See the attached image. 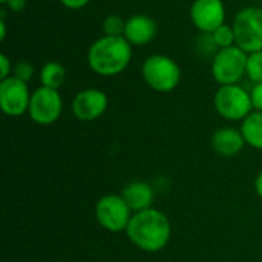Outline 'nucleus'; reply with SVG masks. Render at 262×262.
Instances as JSON below:
<instances>
[{
  "mask_svg": "<svg viewBox=\"0 0 262 262\" xmlns=\"http://www.w3.org/2000/svg\"><path fill=\"white\" fill-rule=\"evenodd\" d=\"M126 235L129 241L143 252L157 253L163 250L172 236V226L166 213L158 209H147L134 213Z\"/></svg>",
  "mask_w": 262,
  "mask_h": 262,
  "instance_id": "nucleus-1",
  "label": "nucleus"
},
{
  "mask_svg": "<svg viewBox=\"0 0 262 262\" xmlns=\"http://www.w3.org/2000/svg\"><path fill=\"white\" fill-rule=\"evenodd\" d=\"M132 45L124 37L103 35L95 40L88 51L89 68L103 77L121 74L130 63Z\"/></svg>",
  "mask_w": 262,
  "mask_h": 262,
  "instance_id": "nucleus-2",
  "label": "nucleus"
},
{
  "mask_svg": "<svg viewBox=\"0 0 262 262\" xmlns=\"http://www.w3.org/2000/svg\"><path fill=\"white\" fill-rule=\"evenodd\" d=\"M141 75L150 89L157 92H170L180 84L181 69L173 58L155 54L143 61Z\"/></svg>",
  "mask_w": 262,
  "mask_h": 262,
  "instance_id": "nucleus-3",
  "label": "nucleus"
},
{
  "mask_svg": "<svg viewBox=\"0 0 262 262\" xmlns=\"http://www.w3.org/2000/svg\"><path fill=\"white\" fill-rule=\"evenodd\" d=\"M216 112L229 121H243L255 109L250 94L238 84H224L215 94Z\"/></svg>",
  "mask_w": 262,
  "mask_h": 262,
  "instance_id": "nucleus-4",
  "label": "nucleus"
},
{
  "mask_svg": "<svg viewBox=\"0 0 262 262\" xmlns=\"http://www.w3.org/2000/svg\"><path fill=\"white\" fill-rule=\"evenodd\" d=\"M247 57L249 54L236 45L218 49L212 60V75L215 81L221 86L236 84L246 74Z\"/></svg>",
  "mask_w": 262,
  "mask_h": 262,
  "instance_id": "nucleus-5",
  "label": "nucleus"
},
{
  "mask_svg": "<svg viewBox=\"0 0 262 262\" xmlns=\"http://www.w3.org/2000/svg\"><path fill=\"white\" fill-rule=\"evenodd\" d=\"M236 46L247 54L262 51V9L247 6L241 9L233 20Z\"/></svg>",
  "mask_w": 262,
  "mask_h": 262,
  "instance_id": "nucleus-6",
  "label": "nucleus"
},
{
  "mask_svg": "<svg viewBox=\"0 0 262 262\" xmlns=\"http://www.w3.org/2000/svg\"><path fill=\"white\" fill-rule=\"evenodd\" d=\"M134 212L121 195L109 193L101 196L95 204V218L98 224L112 233L126 232Z\"/></svg>",
  "mask_w": 262,
  "mask_h": 262,
  "instance_id": "nucleus-7",
  "label": "nucleus"
},
{
  "mask_svg": "<svg viewBox=\"0 0 262 262\" xmlns=\"http://www.w3.org/2000/svg\"><path fill=\"white\" fill-rule=\"evenodd\" d=\"M61 111H63V101L57 89L40 86L32 92L28 114L34 123L41 126H49L60 118Z\"/></svg>",
  "mask_w": 262,
  "mask_h": 262,
  "instance_id": "nucleus-8",
  "label": "nucleus"
},
{
  "mask_svg": "<svg viewBox=\"0 0 262 262\" xmlns=\"http://www.w3.org/2000/svg\"><path fill=\"white\" fill-rule=\"evenodd\" d=\"M31 95L28 84L14 75L0 81V107L8 117H21L28 112Z\"/></svg>",
  "mask_w": 262,
  "mask_h": 262,
  "instance_id": "nucleus-9",
  "label": "nucleus"
},
{
  "mask_svg": "<svg viewBox=\"0 0 262 262\" xmlns=\"http://www.w3.org/2000/svg\"><path fill=\"white\" fill-rule=\"evenodd\" d=\"M190 18L203 34H212L224 25L226 8L223 0H195L190 8Z\"/></svg>",
  "mask_w": 262,
  "mask_h": 262,
  "instance_id": "nucleus-10",
  "label": "nucleus"
},
{
  "mask_svg": "<svg viewBox=\"0 0 262 262\" xmlns=\"http://www.w3.org/2000/svg\"><path fill=\"white\" fill-rule=\"evenodd\" d=\"M107 95L95 88L80 91L72 100V112L80 121H94L107 109Z\"/></svg>",
  "mask_w": 262,
  "mask_h": 262,
  "instance_id": "nucleus-11",
  "label": "nucleus"
},
{
  "mask_svg": "<svg viewBox=\"0 0 262 262\" xmlns=\"http://www.w3.org/2000/svg\"><path fill=\"white\" fill-rule=\"evenodd\" d=\"M157 31L158 28L152 17L144 14H137L126 20L124 38L132 46H143L155 38Z\"/></svg>",
  "mask_w": 262,
  "mask_h": 262,
  "instance_id": "nucleus-12",
  "label": "nucleus"
},
{
  "mask_svg": "<svg viewBox=\"0 0 262 262\" xmlns=\"http://www.w3.org/2000/svg\"><path fill=\"white\" fill-rule=\"evenodd\" d=\"M246 146L243 132L233 127L218 129L212 137V149L221 157H236Z\"/></svg>",
  "mask_w": 262,
  "mask_h": 262,
  "instance_id": "nucleus-13",
  "label": "nucleus"
},
{
  "mask_svg": "<svg viewBox=\"0 0 262 262\" xmlns=\"http://www.w3.org/2000/svg\"><path fill=\"white\" fill-rule=\"evenodd\" d=\"M121 196L134 213L150 209L155 201V192L152 186L146 181H132L126 184L121 192Z\"/></svg>",
  "mask_w": 262,
  "mask_h": 262,
  "instance_id": "nucleus-14",
  "label": "nucleus"
},
{
  "mask_svg": "<svg viewBox=\"0 0 262 262\" xmlns=\"http://www.w3.org/2000/svg\"><path fill=\"white\" fill-rule=\"evenodd\" d=\"M246 144L253 149L262 150V112L253 111L247 118L243 120L241 129Z\"/></svg>",
  "mask_w": 262,
  "mask_h": 262,
  "instance_id": "nucleus-15",
  "label": "nucleus"
},
{
  "mask_svg": "<svg viewBox=\"0 0 262 262\" xmlns=\"http://www.w3.org/2000/svg\"><path fill=\"white\" fill-rule=\"evenodd\" d=\"M66 78V71L64 68L57 63V61H48L43 64L41 71H40V81L41 86L51 88V89H60L64 83Z\"/></svg>",
  "mask_w": 262,
  "mask_h": 262,
  "instance_id": "nucleus-16",
  "label": "nucleus"
},
{
  "mask_svg": "<svg viewBox=\"0 0 262 262\" xmlns=\"http://www.w3.org/2000/svg\"><path fill=\"white\" fill-rule=\"evenodd\" d=\"M212 37H213V41L216 43V46L220 49L223 48H230L233 45H236V38H235V31H233V26L230 25H221L218 29H215L212 32Z\"/></svg>",
  "mask_w": 262,
  "mask_h": 262,
  "instance_id": "nucleus-17",
  "label": "nucleus"
},
{
  "mask_svg": "<svg viewBox=\"0 0 262 262\" xmlns=\"http://www.w3.org/2000/svg\"><path fill=\"white\" fill-rule=\"evenodd\" d=\"M124 29H126V20L117 14H111L104 18L103 21V31L104 35L111 37H124Z\"/></svg>",
  "mask_w": 262,
  "mask_h": 262,
  "instance_id": "nucleus-18",
  "label": "nucleus"
},
{
  "mask_svg": "<svg viewBox=\"0 0 262 262\" xmlns=\"http://www.w3.org/2000/svg\"><path fill=\"white\" fill-rule=\"evenodd\" d=\"M246 74L253 83H261L262 81V51L252 52L247 57V68Z\"/></svg>",
  "mask_w": 262,
  "mask_h": 262,
  "instance_id": "nucleus-19",
  "label": "nucleus"
},
{
  "mask_svg": "<svg viewBox=\"0 0 262 262\" xmlns=\"http://www.w3.org/2000/svg\"><path fill=\"white\" fill-rule=\"evenodd\" d=\"M12 71H14L12 75H14L15 78H18V80L25 81V83H28V81L32 78V75H34V66H32L29 61H18V63L14 66Z\"/></svg>",
  "mask_w": 262,
  "mask_h": 262,
  "instance_id": "nucleus-20",
  "label": "nucleus"
},
{
  "mask_svg": "<svg viewBox=\"0 0 262 262\" xmlns=\"http://www.w3.org/2000/svg\"><path fill=\"white\" fill-rule=\"evenodd\" d=\"M250 97H252L253 109L262 112V81L261 83H255V86L250 92Z\"/></svg>",
  "mask_w": 262,
  "mask_h": 262,
  "instance_id": "nucleus-21",
  "label": "nucleus"
},
{
  "mask_svg": "<svg viewBox=\"0 0 262 262\" xmlns=\"http://www.w3.org/2000/svg\"><path fill=\"white\" fill-rule=\"evenodd\" d=\"M11 74V63H9V58L5 55V54H0V80H5Z\"/></svg>",
  "mask_w": 262,
  "mask_h": 262,
  "instance_id": "nucleus-22",
  "label": "nucleus"
},
{
  "mask_svg": "<svg viewBox=\"0 0 262 262\" xmlns=\"http://www.w3.org/2000/svg\"><path fill=\"white\" fill-rule=\"evenodd\" d=\"M63 6L69 8V9H81L84 8L91 0H60Z\"/></svg>",
  "mask_w": 262,
  "mask_h": 262,
  "instance_id": "nucleus-23",
  "label": "nucleus"
},
{
  "mask_svg": "<svg viewBox=\"0 0 262 262\" xmlns=\"http://www.w3.org/2000/svg\"><path fill=\"white\" fill-rule=\"evenodd\" d=\"M6 6H8L11 11L18 12V11H21V9L26 6V0H8V2H6Z\"/></svg>",
  "mask_w": 262,
  "mask_h": 262,
  "instance_id": "nucleus-24",
  "label": "nucleus"
},
{
  "mask_svg": "<svg viewBox=\"0 0 262 262\" xmlns=\"http://www.w3.org/2000/svg\"><path fill=\"white\" fill-rule=\"evenodd\" d=\"M255 190H256L258 196L262 198V170L258 173V177H256V180H255Z\"/></svg>",
  "mask_w": 262,
  "mask_h": 262,
  "instance_id": "nucleus-25",
  "label": "nucleus"
},
{
  "mask_svg": "<svg viewBox=\"0 0 262 262\" xmlns=\"http://www.w3.org/2000/svg\"><path fill=\"white\" fill-rule=\"evenodd\" d=\"M6 37V26H5V20H0V40L3 41Z\"/></svg>",
  "mask_w": 262,
  "mask_h": 262,
  "instance_id": "nucleus-26",
  "label": "nucleus"
},
{
  "mask_svg": "<svg viewBox=\"0 0 262 262\" xmlns=\"http://www.w3.org/2000/svg\"><path fill=\"white\" fill-rule=\"evenodd\" d=\"M0 2H2L3 5H6V2H8V0H0Z\"/></svg>",
  "mask_w": 262,
  "mask_h": 262,
  "instance_id": "nucleus-27",
  "label": "nucleus"
}]
</instances>
